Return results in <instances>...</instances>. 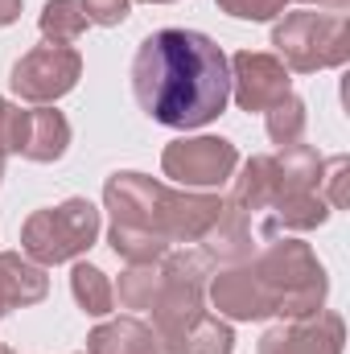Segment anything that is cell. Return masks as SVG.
Wrapping results in <instances>:
<instances>
[{"mask_svg":"<svg viewBox=\"0 0 350 354\" xmlns=\"http://www.w3.org/2000/svg\"><path fill=\"white\" fill-rule=\"evenodd\" d=\"M140 107L169 128H198L227 107L231 75L223 50L190 29H161L145 37L132 62Z\"/></svg>","mask_w":350,"mask_h":354,"instance_id":"obj_1","label":"cell"},{"mask_svg":"<svg viewBox=\"0 0 350 354\" xmlns=\"http://www.w3.org/2000/svg\"><path fill=\"white\" fill-rule=\"evenodd\" d=\"M107 206L116 210L111 243L132 264L153 260L165 252V235H206V227L219 223L214 198H177L169 189L153 185L140 174H116L107 181Z\"/></svg>","mask_w":350,"mask_h":354,"instance_id":"obj_2","label":"cell"},{"mask_svg":"<svg viewBox=\"0 0 350 354\" xmlns=\"http://www.w3.org/2000/svg\"><path fill=\"white\" fill-rule=\"evenodd\" d=\"M95 231H99V210L83 198H71L66 206L37 210L25 223V252L42 264H62L79 256L83 248H91Z\"/></svg>","mask_w":350,"mask_h":354,"instance_id":"obj_3","label":"cell"},{"mask_svg":"<svg viewBox=\"0 0 350 354\" xmlns=\"http://www.w3.org/2000/svg\"><path fill=\"white\" fill-rule=\"evenodd\" d=\"M79 79V54L71 46H42L33 54H25L12 71V91L21 99H58L75 87Z\"/></svg>","mask_w":350,"mask_h":354,"instance_id":"obj_4","label":"cell"},{"mask_svg":"<svg viewBox=\"0 0 350 354\" xmlns=\"http://www.w3.org/2000/svg\"><path fill=\"white\" fill-rule=\"evenodd\" d=\"M276 46L284 50V58H288L297 71L326 66V58H322L317 46H330L338 58L347 54V46H342V21H326V17H317V12H297V17H288V21L276 29Z\"/></svg>","mask_w":350,"mask_h":354,"instance_id":"obj_5","label":"cell"},{"mask_svg":"<svg viewBox=\"0 0 350 354\" xmlns=\"http://www.w3.org/2000/svg\"><path fill=\"white\" fill-rule=\"evenodd\" d=\"M235 169V149L227 140L202 136V140H177L165 149V174L185 185H219Z\"/></svg>","mask_w":350,"mask_h":354,"instance_id":"obj_6","label":"cell"},{"mask_svg":"<svg viewBox=\"0 0 350 354\" xmlns=\"http://www.w3.org/2000/svg\"><path fill=\"white\" fill-rule=\"evenodd\" d=\"M66 120L58 111H12L8 120V149L29 161H54L66 149Z\"/></svg>","mask_w":350,"mask_h":354,"instance_id":"obj_7","label":"cell"},{"mask_svg":"<svg viewBox=\"0 0 350 354\" xmlns=\"http://www.w3.org/2000/svg\"><path fill=\"white\" fill-rule=\"evenodd\" d=\"M235 83H239V107L243 111H264L268 103H280L288 95V79L280 71V62H272L268 54H239L235 58Z\"/></svg>","mask_w":350,"mask_h":354,"instance_id":"obj_8","label":"cell"},{"mask_svg":"<svg viewBox=\"0 0 350 354\" xmlns=\"http://www.w3.org/2000/svg\"><path fill=\"white\" fill-rule=\"evenodd\" d=\"M46 297V272L25 264L21 256H0V313L42 301Z\"/></svg>","mask_w":350,"mask_h":354,"instance_id":"obj_9","label":"cell"},{"mask_svg":"<svg viewBox=\"0 0 350 354\" xmlns=\"http://www.w3.org/2000/svg\"><path fill=\"white\" fill-rule=\"evenodd\" d=\"M91 354H169L153 330H145L140 322H116L91 334Z\"/></svg>","mask_w":350,"mask_h":354,"instance_id":"obj_10","label":"cell"},{"mask_svg":"<svg viewBox=\"0 0 350 354\" xmlns=\"http://www.w3.org/2000/svg\"><path fill=\"white\" fill-rule=\"evenodd\" d=\"M174 338H177V346H174L177 354H227L231 351V334L219 322L202 317V313L194 322H185Z\"/></svg>","mask_w":350,"mask_h":354,"instance_id":"obj_11","label":"cell"},{"mask_svg":"<svg viewBox=\"0 0 350 354\" xmlns=\"http://www.w3.org/2000/svg\"><path fill=\"white\" fill-rule=\"evenodd\" d=\"M42 29H46V37H54V46H66L87 29V12L79 0H50L42 12Z\"/></svg>","mask_w":350,"mask_h":354,"instance_id":"obj_12","label":"cell"},{"mask_svg":"<svg viewBox=\"0 0 350 354\" xmlns=\"http://www.w3.org/2000/svg\"><path fill=\"white\" fill-rule=\"evenodd\" d=\"M75 297H79V305L87 309V313H111V288H107V280H103V272L99 268H87L79 264L75 268Z\"/></svg>","mask_w":350,"mask_h":354,"instance_id":"obj_13","label":"cell"},{"mask_svg":"<svg viewBox=\"0 0 350 354\" xmlns=\"http://www.w3.org/2000/svg\"><path fill=\"white\" fill-rule=\"evenodd\" d=\"M264 354H317L313 330H276L264 338Z\"/></svg>","mask_w":350,"mask_h":354,"instance_id":"obj_14","label":"cell"},{"mask_svg":"<svg viewBox=\"0 0 350 354\" xmlns=\"http://www.w3.org/2000/svg\"><path fill=\"white\" fill-rule=\"evenodd\" d=\"M268 132H272V140H280V145L293 140V136L301 132V103H297V99H288V103L280 99L276 111L268 115Z\"/></svg>","mask_w":350,"mask_h":354,"instance_id":"obj_15","label":"cell"},{"mask_svg":"<svg viewBox=\"0 0 350 354\" xmlns=\"http://www.w3.org/2000/svg\"><path fill=\"white\" fill-rule=\"evenodd\" d=\"M120 301L132 305V309H140L145 301H153V276L149 272H128L124 284H120Z\"/></svg>","mask_w":350,"mask_h":354,"instance_id":"obj_16","label":"cell"},{"mask_svg":"<svg viewBox=\"0 0 350 354\" xmlns=\"http://www.w3.org/2000/svg\"><path fill=\"white\" fill-rule=\"evenodd\" d=\"M87 21H99V25H116L128 17V0H79Z\"/></svg>","mask_w":350,"mask_h":354,"instance_id":"obj_17","label":"cell"},{"mask_svg":"<svg viewBox=\"0 0 350 354\" xmlns=\"http://www.w3.org/2000/svg\"><path fill=\"white\" fill-rule=\"evenodd\" d=\"M227 12H235V17H256V21H264V17H272V12H280L284 8V0H219Z\"/></svg>","mask_w":350,"mask_h":354,"instance_id":"obj_18","label":"cell"},{"mask_svg":"<svg viewBox=\"0 0 350 354\" xmlns=\"http://www.w3.org/2000/svg\"><path fill=\"white\" fill-rule=\"evenodd\" d=\"M17 8H21L17 0H0V25H8V21L17 17Z\"/></svg>","mask_w":350,"mask_h":354,"instance_id":"obj_19","label":"cell"}]
</instances>
